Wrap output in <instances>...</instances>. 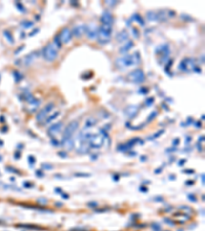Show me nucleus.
<instances>
[{
  "label": "nucleus",
  "instance_id": "1",
  "mask_svg": "<svg viewBox=\"0 0 205 231\" xmlns=\"http://www.w3.org/2000/svg\"><path fill=\"white\" fill-rule=\"evenodd\" d=\"M141 62V57L139 52L134 53H126V55L122 56L120 58H117L115 61V65L118 69H126V68L130 67H135L138 66Z\"/></svg>",
  "mask_w": 205,
  "mask_h": 231
},
{
  "label": "nucleus",
  "instance_id": "2",
  "mask_svg": "<svg viewBox=\"0 0 205 231\" xmlns=\"http://www.w3.org/2000/svg\"><path fill=\"white\" fill-rule=\"evenodd\" d=\"M112 36V26L111 25H102L99 28L98 40L101 44H106L110 41Z\"/></svg>",
  "mask_w": 205,
  "mask_h": 231
},
{
  "label": "nucleus",
  "instance_id": "3",
  "mask_svg": "<svg viewBox=\"0 0 205 231\" xmlns=\"http://www.w3.org/2000/svg\"><path fill=\"white\" fill-rule=\"evenodd\" d=\"M42 52H43V58L45 61H47V62H53L59 55V48L53 42H50L44 47Z\"/></svg>",
  "mask_w": 205,
  "mask_h": 231
},
{
  "label": "nucleus",
  "instance_id": "4",
  "mask_svg": "<svg viewBox=\"0 0 205 231\" xmlns=\"http://www.w3.org/2000/svg\"><path fill=\"white\" fill-rule=\"evenodd\" d=\"M126 80L130 83H135V84L142 83L143 81L145 80V73H144V71L141 69H135V70H133L130 73L127 74Z\"/></svg>",
  "mask_w": 205,
  "mask_h": 231
},
{
  "label": "nucleus",
  "instance_id": "5",
  "mask_svg": "<svg viewBox=\"0 0 205 231\" xmlns=\"http://www.w3.org/2000/svg\"><path fill=\"white\" fill-rule=\"evenodd\" d=\"M104 142H105V137L102 134H97V135L92 134L87 141V145L93 149H100L104 145Z\"/></svg>",
  "mask_w": 205,
  "mask_h": 231
},
{
  "label": "nucleus",
  "instance_id": "6",
  "mask_svg": "<svg viewBox=\"0 0 205 231\" xmlns=\"http://www.w3.org/2000/svg\"><path fill=\"white\" fill-rule=\"evenodd\" d=\"M179 69L184 71V72H192L197 69V65L194 59L191 58H186L181 61L179 65Z\"/></svg>",
  "mask_w": 205,
  "mask_h": 231
},
{
  "label": "nucleus",
  "instance_id": "7",
  "mask_svg": "<svg viewBox=\"0 0 205 231\" xmlns=\"http://www.w3.org/2000/svg\"><path fill=\"white\" fill-rule=\"evenodd\" d=\"M38 57H39V51H37V50L32 51V52L29 53V55H27L26 57H24L22 59V61H20V64H22L23 66H26V67L31 66L38 59Z\"/></svg>",
  "mask_w": 205,
  "mask_h": 231
},
{
  "label": "nucleus",
  "instance_id": "8",
  "mask_svg": "<svg viewBox=\"0 0 205 231\" xmlns=\"http://www.w3.org/2000/svg\"><path fill=\"white\" fill-rule=\"evenodd\" d=\"M54 107V105L52 103H49V104H47L44 108H42L38 113H37V116H36V119L37 121H43L45 118H47V115H48V113L52 110V108Z\"/></svg>",
  "mask_w": 205,
  "mask_h": 231
},
{
  "label": "nucleus",
  "instance_id": "9",
  "mask_svg": "<svg viewBox=\"0 0 205 231\" xmlns=\"http://www.w3.org/2000/svg\"><path fill=\"white\" fill-rule=\"evenodd\" d=\"M78 121L77 120H73L72 122H70L68 126L65 128L64 134H63V138H71L72 135L76 132V130L78 128Z\"/></svg>",
  "mask_w": 205,
  "mask_h": 231
},
{
  "label": "nucleus",
  "instance_id": "10",
  "mask_svg": "<svg viewBox=\"0 0 205 231\" xmlns=\"http://www.w3.org/2000/svg\"><path fill=\"white\" fill-rule=\"evenodd\" d=\"M59 38L61 40V42L62 44L65 43V44H68L70 41H71V39H72V31L69 29V28H64L63 30L61 31V33L59 34Z\"/></svg>",
  "mask_w": 205,
  "mask_h": 231
},
{
  "label": "nucleus",
  "instance_id": "11",
  "mask_svg": "<svg viewBox=\"0 0 205 231\" xmlns=\"http://www.w3.org/2000/svg\"><path fill=\"white\" fill-rule=\"evenodd\" d=\"M98 32H99V28L95 25L90 24L85 26V35L89 39H97Z\"/></svg>",
  "mask_w": 205,
  "mask_h": 231
},
{
  "label": "nucleus",
  "instance_id": "12",
  "mask_svg": "<svg viewBox=\"0 0 205 231\" xmlns=\"http://www.w3.org/2000/svg\"><path fill=\"white\" fill-rule=\"evenodd\" d=\"M138 111H139V106L138 105H130V106H128V107L125 108L124 114L128 118H133L136 115V113H138Z\"/></svg>",
  "mask_w": 205,
  "mask_h": 231
},
{
  "label": "nucleus",
  "instance_id": "13",
  "mask_svg": "<svg viewBox=\"0 0 205 231\" xmlns=\"http://www.w3.org/2000/svg\"><path fill=\"white\" fill-rule=\"evenodd\" d=\"M71 31H72V35H74L77 38H80L83 35H85V25H77Z\"/></svg>",
  "mask_w": 205,
  "mask_h": 231
},
{
  "label": "nucleus",
  "instance_id": "14",
  "mask_svg": "<svg viewBox=\"0 0 205 231\" xmlns=\"http://www.w3.org/2000/svg\"><path fill=\"white\" fill-rule=\"evenodd\" d=\"M101 22L102 23V25H111L113 22V18H112L111 12L108 10H105L102 12L101 16Z\"/></svg>",
  "mask_w": 205,
  "mask_h": 231
},
{
  "label": "nucleus",
  "instance_id": "15",
  "mask_svg": "<svg viewBox=\"0 0 205 231\" xmlns=\"http://www.w3.org/2000/svg\"><path fill=\"white\" fill-rule=\"evenodd\" d=\"M156 53H161V55H163V58H168V55H169V45L167 43H164V44L159 45L156 48Z\"/></svg>",
  "mask_w": 205,
  "mask_h": 231
},
{
  "label": "nucleus",
  "instance_id": "16",
  "mask_svg": "<svg viewBox=\"0 0 205 231\" xmlns=\"http://www.w3.org/2000/svg\"><path fill=\"white\" fill-rule=\"evenodd\" d=\"M61 145L65 149H67V150H72L75 146V142L72 138H63V141H62Z\"/></svg>",
  "mask_w": 205,
  "mask_h": 231
},
{
  "label": "nucleus",
  "instance_id": "17",
  "mask_svg": "<svg viewBox=\"0 0 205 231\" xmlns=\"http://www.w3.org/2000/svg\"><path fill=\"white\" fill-rule=\"evenodd\" d=\"M116 40H117V42L120 44L125 43L126 41H128V32L126 30H122L120 33H118V35L116 36Z\"/></svg>",
  "mask_w": 205,
  "mask_h": 231
},
{
  "label": "nucleus",
  "instance_id": "18",
  "mask_svg": "<svg viewBox=\"0 0 205 231\" xmlns=\"http://www.w3.org/2000/svg\"><path fill=\"white\" fill-rule=\"evenodd\" d=\"M132 46H133V42L130 41V40H128L125 43H123V45L119 48V52L122 53V55H126L127 51L132 48Z\"/></svg>",
  "mask_w": 205,
  "mask_h": 231
},
{
  "label": "nucleus",
  "instance_id": "19",
  "mask_svg": "<svg viewBox=\"0 0 205 231\" xmlns=\"http://www.w3.org/2000/svg\"><path fill=\"white\" fill-rule=\"evenodd\" d=\"M62 128H63V123H62V122H58V123L52 124L48 128V133L50 135H57L62 131Z\"/></svg>",
  "mask_w": 205,
  "mask_h": 231
},
{
  "label": "nucleus",
  "instance_id": "20",
  "mask_svg": "<svg viewBox=\"0 0 205 231\" xmlns=\"http://www.w3.org/2000/svg\"><path fill=\"white\" fill-rule=\"evenodd\" d=\"M147 18L149 21H158V15L157 11H148L147 12Z\"/></svg>",
  "mask_w": 205,
  "mask_h": 231
},
{
  "label": "nucleus",
  "instance_id": "21",
  "mask_svg": "<svg viewBox=\"0 0 205 231\" xmlns=\"http://www.w3.org/2000/svg\"><path fill=\"white\" fill-rule=\"evenodd\" d=\"M95 123H97V120H95L93 117H88L85 121V128H89L91 126H93Z\"/></svg>",
  "mask_w": 205,
  "mask_h": 231
},
{
  "label": "nucleus",
  "instance_id": "22",
  "mask_svg": "<svg viewBox=\"0 0 205 231\" xmlns=\"http://www.w3.org/2000/svg\"><path fill=\"white\" fill-rule=\"evenodd\" d=\"M20 26L24 27L25 29H29V28H32V27L34 26V23L31 22V21H23L22 23H20Z\"/></svg>",
  "mask_w": 205,
  "mask_h": 231
},
{
  "label": "nucleus",
  "instance_id": "23",
  "mask_svg": "<svg viewBox=\"0 0 205 231\" xmlns=\"http://www.w3.org/2000/svg\"><path fill=\"white\" fill-rule=\"evenodd\" d=\"M133 19H134L139 24H141L142 26H145V21H144V19L139 15V13H135V15L133 16Z\"/></svg>",
  "mask_w": 205,
  "mask_h": 231
},
{
  "label": "nucleus",
  "instance_id": "24",
  "mask_svg": "<svg viewBox=\"0 0 205 231\" xmlns=\"http://www.w3.org/2000/svg\"><path fill=\"white\" fill-rule=\"evenodd\" d=\"M59 115H60V112H56L53 115H51L50 117H47V118H46V120H45V123H46V124L50 123V122H51V121H53L54 119H56V118L59 116Z\"/></svg>",
  "mask_w": 205,
  "mask_h": 231
},
{
  "label": "nucleus",
  "instance_id": "25",
  "mask_svg": "<svg viewBox=\"0 0 205 231\" xmlns=\"http://www.w3.org/2000/svg\"><path fill=\"white\" fill-rule=\"evenodd\" d=\"M3 34H4V36L8 39V41H9L10 43H13V38H12V36L10 35V33H9L8 31H4Z\"/></svg>",
  "mask_w": 205,
  "mask_h": 231
},
{
  "label": "nucleus",
  "instance_id": "26",
  "mask_svg": "<svg viewBox=\"0 0 205 231\" xmlns=\"http://www.w3.org/2000/svg\"><path fill=\"white\" fill-rule=\"evenodd\" d=\"M106 4L112 7V6H114V5L117 4V1H106Z\"/></svg>",
  "mask_w": 205,
  "mask_h": 231
},
{
  "label": "nucleus",
  "instance_id": "27",
  "mask_svg": "<svg viewBox=\"0 0 205 231\" xmlns=\"http://www.w3.org/2000/svg\"><path fill=\"white\" fill-rule=\"evenodd\" d=\"M17 6H18V7L20 8V10L22 11V12H25V11H26V10H25V8H24V6H23L22 4H20V3H17Z\"/></svg>",
  "mask_w": 205,
  "mask_h": 231
},
{
  "label": "nucleus",
  "instance_id": "28",
  "mask_svg": "<svg viewBox=\"0 0 205 231\" xmlns=\"http://www.w3.org/2000/svg\"><path fill=\"white\" fill-rule=\"evenodd\" d=\"M156 114H157V112H156V111H154L153 113H151V114H150V117L148 118V121H150L151 119H153V118L155 117V115H156Z\"/></svg>",
  "mask_w": 205,
  "mask_h": 231
},
{
  "label": "nucleus",
  "instance_id": "29",
  "mask_svg": "<svg viewBox=\"0 0 205 231\" xmlns=\"http://www.w3.org/2000/svg\"><path fill=\"white\" fill-rule=\"evenodd\" d=\"M132 32L134 33V34H133V36H134L135 38H139V31L133 28V29H132Z\"/></svg>",
  "mask_w": 205,
  "mask_h": 231
},
{
  "label": "nucleus",
  "instance_id": "30",
  "mask_svg": "<svg viewBox=\"0 0 205 231\" xmlns=\"http://www.w3.org/2000/svg\"><path fill=\"white\" fill-rule=\"evenodd\" d=\"M153 102H154V99H153V98H150V99H148V100H147L146 103H147V105H150V104H152Z\"/></svg>",
  "mask_w": 205,
  "mask_h": 231
},
{
  "label": "nucleus",
  "instance_id": "31",
  "mask_svg": "<svg viewBox=\"0 0 205 231\" xmlns=\"http://www.w3.org/2000/svg\"><path fill=\"white\" fill-rule=\"evenodd\" d=\"M140 91H141V93H147V92H147V91H148L147 88H141Z\"/></svg>",
  "mask_w": 205,
  "mask_h": 231
},
{
  "label": "nucleus",
  "instance_id": "32",
  "mask_svg": "<svg viewBox=\"0 0 205 231\" xmlns=\"http://www.w3.org/2000/svg\"><path fill=\"white\" fill-rule=\"evenodd\" d=\"M38 31H39L38 29H36V30H34V31H33V32H32V33L30 34V36H33V35H35V33H37Z\"/></svg>",
  "mask_w": 205,
  "mask_h": 231
},
{
  "label": "nucleus",
  "instance_id": "33",
  "mask_svg": "<svg viewBox=\"0 0 205 231\" xmlns=\"http://www.w3.org/2000/svg\"><path fill=\"white\" fill-rule=\"evenodd\" d=\"M29 159H30V161H31V164L34 162V158H33V156H29Z\"/></svg>",
  "mask_w": 205,
  "mask_h": 231
},
{
  "label": "nucleus",
  "instance_id": "34",
  "mask_svg": "<svg viewBox=\"0 0 205 231\" xmlns=\"http://www.w3.org/2000/svg\"><path fill=\"white\" fill-rule=\"evenodd\" d=\"M202 183H204V175H202Z\"/></svg>",
  "mask_w": 205,
  "mask_h": 231
}]
</instances>
